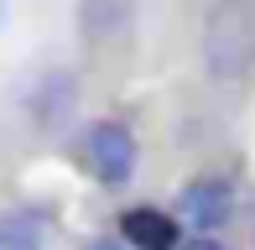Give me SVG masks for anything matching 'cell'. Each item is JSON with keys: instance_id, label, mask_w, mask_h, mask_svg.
Here are the masks:
<instances>
[{"instance_id": "obj_1", "label": "cell", "mask_w": 255, "mask_h": 250, "mask_svg": "<svg viewBox=\"0 0 255 250\" xmlns=\"http://www.w3.org/2000/svg\"><path fill=\"white\" fill-rule=\"evenodd\" d=\"M203 63L214 78H245L255 68V5L219 0L203 21Z\"/></svg>"}, {"instance_id": "obj_2", "label": "cell", "mask_w": 255, "mask_h": 250, "mask_svg": "<svg viewBox=\"0 0 255 250\" xmlns=\"http://www.w3.org/2000/svg\"><path fill=\"white\" fill-rule=\"evenodd\" d=\"M78 167H84L94 183H104V188L130 183V172H135V135H130V125L94 120L84 130V141H78Z\"/></svg>"}, {"instance_id": "obj_3", "label": "cell", "mask_w": 255, "mask_h": 250, "mask_svg": "<svg viewBox=\"0 0 255 250\" xmlns=\"http://www.w3.org/2000/svg\"><path fill=\"white\" fill-rule=\"evenodd\" d=\"M229 214H235V193H229V183H219V177H193L177 193V224L182 230L214 235Z\"/></svg>"}, {"instance_id": "obj_4", "label": "cell", "mask_w": 255, "mask_h": 250, "mask_svg": "<svg viewBox=\"0 0 255 250\" xmlns=\"http://www.w3.org/2000/svg\"><path fill=\"white\" fill-rule=\"evenodd\" d=\"M120 235L125 245H135V250H177V235H182V224L172 219V214H161L151 209V203H141V209H125L120 214Z\"/></svg>"}, {"instance_id": "obj_5", "label": "cell", "mask_w": 255, "mask_h": 250, "mask_svg": "<svg viewBox=\"0 0 255 250\" xmlns=\"http://www.w3.org/2000/svg\"><path fill=\"white\" fill-rule=\"evenodd\" d=\"M42 235H47L42 214H31V209L0 214V250H42Z\"/></svg>"}, {"instance_id": "obj_6", "label": "cell", "mask_w": 255, "mask_h": 250, "mask_svg": "<svg viewBox=\"0 0 255 250\" xmlns=\"http://www.w3.org/2000/svg\"><path fill=\"white\" fill-rule=\"evenodd\" d=\"M89 250H135V245H125L120 235H99V240H89Z\"/></svg>"}, {"instance_id": "obj_7", "label": "cell", "mask_w": 255, "mask_h": 250, "mask_svg": "<svg viewBox=\"0 0 255 250\" xmlns=\"http://www.w3.org/2000/svg\"><path fill=\"white\" fill-rule=\"evenodd\" d=\"M177 250H224V245H219L214 235H198V240H193V245H177Z\"/></svg>"}, {"instance_id": "obj_8", "label": "cell", "mask_w": 255, "mask_h": 250, "mask_svg": "<svg viewBox=\"0 0 255 250\" xmlns=\"http://www.w3.org/2000/svg\"><path fill=\"white\" fill-rule=\"evenodd\" d=\"M5 16H10V0H0V26H5Z\"/></svg>"}]
</instances>
